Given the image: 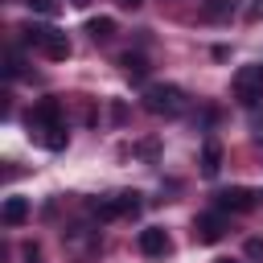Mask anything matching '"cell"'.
<instances>
[{
	"label": "cell",
	"mask_w": 263,
	"mask_h": 263,
	"mask_svg": "<svg viewBox=\"0 0 263 263\" xmlns=\"http://www.w3.org/2000/svg\"><path fill=\"white\" fill-rule=\"evenodd\" d=\"M21 33H25V41H29L33 49H41L49 62H66V58H70V37H66V33H58V29H49V25H25Z\"/></svg>",
	"instance_id": "6da1fadb"
},
{
	"label": "cell",
	"mask_w": 263,
	"mask_h": 263,
	"mask_svg": "<svg viewBox=\"0 0 263 263\" xmlns=\"http://www.w3.org/2000/svg\"><path fill=\"white\" fill-rule=\"evenodd\" d=\"M140 251H144L148 259H164V255L173 251V242H168V234H164L160 226H148V230H140Z\"/></svg>",
	"instance_id": "8992f818"
},
{
	"label": "cell",
	"mask_w": 263,
	"mask_h": 263,
	"mask_svg": "<svg viewBox=\"0 0 263 263\" xmlns=\"http://www.w3.org/2000/svg\"><path fill=\"white\" fill-rule=\"evenodd\" d=\"M86 33H90L95 41H111V37H115V21H111V16H95V21L86 25Z\"/></svg>",
	"instance_id": "7c38bea8"
},
{
	"label": "cell",
	"mask_w": 263,
	"mask_h": 263,
	"mask_svg": "<svg viewBox=\"0 0 263 263\" xmlns=\"http://www.w3.org/2000/svg\"><path fill=\"white\" fill-rule=\"evenodd\" d=\"M230 86H234V99H238L242 107H255V103L263 99V66H242Z\"/></svg>",
	"instance_id": "3957f363"
},
{
	"label": "cell",
	"mask_w": 263,
	"mask_h": 263,
	"mask_svg": "<svg viewBox=\"0 0 263 263\" xmlns=\"http://www.w3.org/2000/svg\"><path fill=\"white\" fill-rule=\"evenodd\" d=\"M247 255H251V259H259V255H263V242H259V238H251V242H247Z\"/></svg>",
	"instance_id": "2e32d148"
},
{
	"label": "cell",
	"mask_w": 263,
	"mask_h": 263,
	"mask_svg": "<svg viewBox=\"0 0 263 263\" xmlns=\"http://www.w3.org/2000/svg\"><path fill=\"white\" fill-rule=\"evenodd\" d=\"M226 234V218H222V210H210V214H201L197 222H193V238L197 242H218Z\"/></svg>",
	"instance_id": "5b68a950"
},
{
	"label": "cell",
	"mask_w": 263,
	"mask_h": 263,
	"mask_svg": "<svg viewBox=\"0 0 263 263\" xmlns=\"http://www.w3.org/2000/svg\"><path fill=\"white\" fill-rule=\"evenodd\" d=\"M29 8H37V12H53V0H25Z\"/></svg>",
	"instance_id": "9a60e30c"
},
{
	"label": "cell",
	"mask_w": 263,
	"mask_h": 263,
	"mask_svg": "<svg viewBox=\"0 0 263 263\" xmlns=\"http://www.w3.org/2000/svg\"><path fill=\"white\" fill-rule=\"evenodd\" d=\"M234 12H238V0H205V4H201V16L214 21V25H218V21H230Z\"/></svg>",
	"instance_id": "ba28073f"
},
{
	"label": "cell",
	"mask_w": 263,
	"mask_h": 263,
	"mask_svg": "<svg viewBox=\"0 0 263 263\" xmlns=\"http://www.w3.org/2000/svg\"><path fill=\"white\" fill-rule=\"evenodd\" d=\"M218 263H234V259H218Z\"/></svg>",
	"instance_id": "d6986e66"
},
{
	"label": "cell",
	"mask_w": 263,
	"mask_h": 263,
	"mask_svg": "<svg viewBox=\"0 0 263 263\" xmlns=\"http://www.w3.org/2000/svg\"><path fill=\"white\" fill-rule=\"evenodd\" d=\"M119 66H123V74H127L132 82H144V78H148V62H144V53H123Z\"/></svg>",
	"instance_id": "30bf717a"
},
{
	"label": "cell",
	"mask_w": 263,
	"mask_h": 263,
	"mask_svg": "<svg viewBox=\"0 0 263 263\" xmlns=\"http://www.w3.org/2000/svg\"><path fill=\"white\" fill-rule=\"evenodd\" d=\"M218 168H222V148H218V144H205V152H201V173L214 177Z\"/></svg>",
	"instance_id": "4fadbf2b"
},
{
	"label": "cell",
	"mask_w": 263,
	"mask_h": 263,
	"mask_svg": "<svg viewBox=\"0 0 263 263\" xmlns=\"http://www.w3.org/2000/svg\"><path fill=\"white\" fill-rule=\"evenodd\" d=\"M119 4H123V8H140L144 0H119Z\"/></svg>",
	"instance_id": "e0dca14e"
},
{
	"label": "cell",
	"mask_w": 263,
	"mask_h": 263,
	"mask_svg": "<svg viewBox=\"0 0 263 263\" xmlns=\"http://www.w3.org/2000/svg\"><path fill=\"white\" fill-rule=\"evenodd\" d=\"M33 136H37V144L49 148V152L66 148V127H41V132H33Z\"/></svg>",
	"instance_id": "8fae6325"
},
{
	"label": "cell",
	"mask_w": 263,
	"mask_h": 263,
	"mask_svg": "<svg viewBox=\"0 0 263 263\" xmlns=\"http://www.w3.org/2000/svg\"><path fill=\"white\" fill-rule=\"evenodd\" d=\"M214 201H218V210H222V214H226V210H230V214H242V210H251V205H255V193L234 185V189H222Z\"/></svg>",
	"instance_id": "52a82bcc"
},
{
	"label": "cell",
	"mask_w": 263,
	"mask_h": 263,
	"mask_svg": "<svg viewBox=\"0 0 263 263\" xmlns=\"http://www.w3.org/2000/svg\"><path fill=\"white\" fill-rule=\"evenodd\" d=\"M144 107L152 115H181L185 111V90L173 86V82H152V86H144Z\"/></svg>",
	"instance_id": "7a4b0ae2"
},
{
	"label": "cell",
	"mask_w": 263,
	"mask_h": 263,
	"mask_svg": "<svg viewBox=\"0 0 263 263\" xmlns=\"http://www.w3.org/2000/svg\"><path fill=\"white\" fill-rule=\"evenodd\" d=\"M70 4H74V8H82V4H90V0H70Z\"/></svg>",
	"instance_id": "ac0fdd59"
},
{
	"label": "cell",
	"mask_w": 263,
	"mask_h": 263,
	"mask_svg": "<svg viewBox=\"0 0 263 263\" xmlns=\"http://www.w3.org/2000/svg\"><path fill=\"white\" fill-rule=\"evenodd\" d=\"M41 127H62V103L58 99H37L33 111H29V132H41Z\"/></svg>",
	"instance_id": "277c9868"
},
{
	"label": "cell",
	"mask_w": 263,
	"mask_h": 263,
	"mask_svg": "<svg viewBox=\"0 0 263 263\" xmlns=\"http://www.w3.org/2000/svg\"><path fill=\"white\" fill-rule=\"evenodd\" d=\"M0 218H4V226H21V222L29 218V201H25V197H8L4 210H0Z\"/></svg>",
	"instance_id": "9c48e42d"
},
{
	"label": "cell",
	"mask_w": 263,
	"mask_h": 263,
	"mask_svg": "<svg viewBox=\"0 0 263 263\" xmlns=\"http://www.w3.org/2000/svg\"><path fill=\"white\" fill-rule=\"evenodd\" d=\"M4 62H8V66H4V70H8V78H16V74H21V53H16V49H8V53H4Z\"/></svg>",
	"instance_id": "5bb4252c"
}]
</instances>
